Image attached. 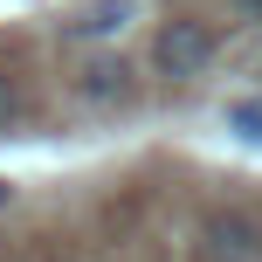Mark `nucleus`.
Wrapping results in <instances>:
<instances>
[{
    "label": "nucleus",
    "mask_w": 262,
    "mask_h": 262,
    "mask_svg": "<svg viewBox=\"0 0 262 262\" xmlns=\"http://www.w3.org/2000/svg\"><path fill=\"white\" fill-rule=\"evenodd\" d=\"M214 49H221V41H214L207 21L172 14V21H159V35H152V76H166V83H193V76H207Z\"/></svg>",
    "instance_id": "f257e3e1"
},
{
    "label": "nucleus",
    "mask_w": 262,
    "mask_h": 262,
    "mask_svg": "<svg viewBox=\"0 0 262 262\" xmlns=\"http://www.w3.org/2000/svg\"><path fill=\"white\" fill-rule=\"evenodd\" d=\"M200 255L207 262H262V221L249 207H214L200 221Z\"/></svg>",
    "instance_id": "f03ea898"
},
{
    "label": "nucleus",
    "mask_w": 262,
    "mask_h": 262,
    "mask_svg": "<svg viewBox=\"0 0 262 262\" xmlns=\"http://www.w3.org/2000/svg\"><path fill=\"white\" fill-rule=\"evenodd\" d=\"M131 76H138V69H131L124 55H90V62L76 69V97L97 104V111H104V104H124V97H131Z\"/></svg>",
    "instance_id": "7ed1b4c3"
},
{
    "label": "nucleus",
    "mask_w": 262,
    "mask_h": 262,
    "mask_svg": "<svg viewBox=\"0 0 262 262\" xmlns=\"http://www.w3.org/2000/svg\"><path fill=\"white\" fill-rule=\"evenodd\" d=\"M131 21H138V0H90L76 21H62V35L69 41H118Z\"/></svg>",
    "instance_id": "20e7f679"
},
{
    "label": "nucleus",
    "mask_w": 262,
    "mask_h": 262,
    "mask_svg": "<svg viewBox=\"0 0 262 262\" xmlns=\"http://www.w3.org/2000/svg\"><path fill=\"white\" fill-rule=\"evenodd\" d=\"M228 131H235L242 145H262V97H242V104H228Z\"/></svg>",
    "instance_id": "39448f33"
},
{
    "label": "nucleus",
    "mask_w": 262,
    "mask_h": 262,
    "mask_svg": "<svg viewBox=\"0 0 262 262\" xmlns=\"http://www.w3.org/2000/svg\"><path fill=\"white\" fill-rule=\"evenodd\" d=\"M14 124H21V83H14V76H0V138H7Z\"/></svg>",
    "instance_id": "423d86ee"
},
{
    "label": "nucleus",
    "mask_w": 262,
    "mask_h": 262,
    "mask_svg": "<svg viewBox=\"0 0 262 262\" xmlns=\"http://www.w3.org/2000/svg\"><path fill=\"white\" fill-rule=\"evenodd\" d=\"M235 14L242 21H262V0H235Z\"/></svg>",
    "instance_id": "0eeeda50"
},
{
    "label": "nucleus",
    "mask_w": 262,
    "mask_h": 262,
    "mask_svg": "<svg viewBox=\"0 0 262 262\" xmlns=\"http://www.w3.org/2000/svg\"><path fill=\"white\" fill-rule=\"evenodd\" d=\"M0 207H7V180H0Z\"/></svg>",
    "instance_id": "6e6552de"
}]
</instances>
